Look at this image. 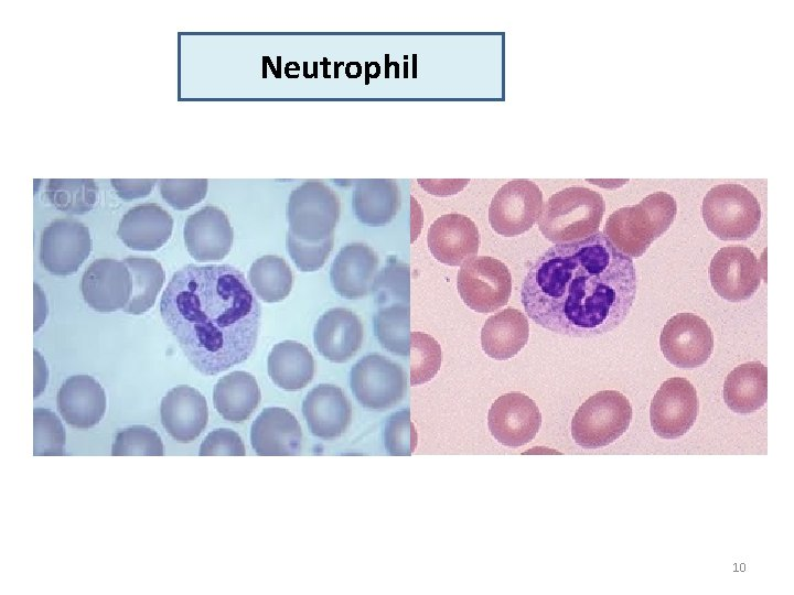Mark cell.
<instances>
[{
    "mask_svg": "<svg viewBox=\"0 0 794 595\" xmlns=\"http://www.w3.org/2000/svg\"><path fill=\"white\" fill-rule=\"evenodd\" d=\"M34 456H63L65 454V430L60 418L51 410H33Z\"/></svg>",
    "mask_w": 794,
    "mask_h": 595,
    "instance_id": "obj_36",
    "label": "cell"
},
{
    "mask_svg": "<svg viewBox=\"0 0 794 595\" xmlns=\"http://www.w3.org/2000/svg\"><path fill=\"white\" fill-rule=\"evenodd\" d=\"M363 324L358 315L345 307H333L316 321L313 339L318 351L332 363L353 358L363 343Z\"/></svg>",
    "mask_w": 794,
    "mask_h": 595,
    "instance_id": "obj_19",
    "label": "cell"
},
{
    "mask_svg": "<svg viewBox=\"0 0 794 595\" xmlns=\"http://www.w3.org/2000/svg\"><path fill=\"white\" fill-rule=\"evenodd\" d=\"M354 215L367 226L390 223L400 207V192L395 180L366 178L355 184L352 197Z\"/></svg>",
    "mask_w": 794,
    "mask_h": 595,
    "instance_id": "obj_27",
    "label": "cell"
},
{
    "mask_svg": "<svg viewBox=\"0 0 794 595\" xmlns=\"http://www.w3.org/2000/svg\"><path fill=\"white\" fill-rule=\"evenodd\" d=\"M528 336L526 315L517 309L507 307L485 321L481 331V345L489 357L506 360L524 348Z\"/></svg>",
    "mask_w": 794,
    "mask_h": 595,
    "instance_id": "obj_26",
    "label": "cell"
},
{
    "mask_svg": "<svg viewBox=\"0 0 794 595\" xmlns=\"http://www.w3.org/2000/svg\"><path fill=\"white\" fill-rule=\"evenodd\" d=\"M261 400L256 378L243 370L232 371L216 382L213 403L216 411L227 421L242 423L249 419Z\"/></svg>",
    "mask_w": 794,
    "mask_h": 595,
    "instance_id": "obj_28",
    "label": "cell"
},
{
    "mask_svg": "<svg viewBox=\"0 0 794 595\" xmlns=\"http://www.w3.org/2000/svg\"><path fill=\"white\" fill-rule=\"evenodd\" d=\"M267 369L277 387L287 391H297L312 381L315 363L307 346L296 340H283L271 348Z\"/></svg>",
    "mask_w": 794,
    "mask_h": 595,
    "instance_id": "obj_29",
    "label": "cell"
},
{
    "mask_svg": "<svg viewBox=\"0 0 794 595\" xmlns=\"http://www.w3.org/2000/svg\"><path fill=\"white\" fill-rule=\"evenodd\" d=\"M160 314L190 364L214 376L249 358L261 306L244 273L229 264H186L162 293Z\"/></svg>",
    "mask_w": 794,
    "mask_h": 595,
    "instance_id": "obj_2",
    "label": "cell"
},
{
    "mask_svg": "<svg viewBox=\"0 0 794 595\" xmlns=\"http://www.w3.org/2000/svg\"><path fill=\"white\" fill-rule=\"evenodd\" d=\"M457 286L468 307L479 313H491L507 304L512 275L502 261L480 256L461 266Z\"/></svg>",
    "mask_w": 794,
    "mask_h": 595,
    "instance_id": "obj_9",
    "label": "cell"
},
{
    "mask_svg": "<svg viewBox=\"0 0 794 595\" xmlns=\"http://www.w3.org/2000/svg\"><path fill=\"white\" fill-rule=\"evenodd\" d=\"M350 386L363 407L386 410L404 398L407 391V375L399 364L373 353L352 367Z\"/></svg>",
    "mask_w": 794,
    "mask_h": 595,
    "instance_id": "obj_8",
    "label": "cell"
},
{
    "mask_svg": "<svg viewBox=\"0 0 794 595\" xmlns=\"http://www.w3.org/2000/svg\"><path fill=\"white\" fill-rule=\"evenodd\" d=\"M706 227L721 240H744L759 228L761 207L745 186L723 183L710 188L702 201Z\"/></svg>",
    "mask_w": 794,
    "mask_h": 595,
    "instance_id": "obj_5",
    "label": "cell"
},
{
    "mask_svg": "<svg viewBox=\"0 0 794 595\" xmlns=\"http://www.w3.org/2000/svg\"><path fill=\"white\" fill-rule=\"evenodd\" d=\"M164 447L159 434L146 425H132L120 430L115 437L111 455L163 456Z\"/></svg>",
    "mask_w": 794,
    "mask_h": 595,
    "instance_id": "obj_38",
    "label": "cell"
},
{
    "mask_svg": "<svg viewBox=\"0 0 794 595\" xmlns=\"http://www.w3.org/2000/svg\"><path fill=\"white\" fill-rule=\"evenodd\" d=\"M677 213L675 198L662 191L640 203L614 210L605 221L603 234L630 258H639L673 224Z\"/></svg>",
    "mask_w": 794,
    "mask_h": 595,
    "instance_id": "obj_3",
    "label": "cell"
},
{
    "mask_svg": "<svg viewBox=\"0 0 794 595\" xmlns=\"http://www.w3.org/2000/svg\"><path fill=\"white\" fill-rule=\"evenodd\" d=\"M408 303L378 306L373 316L374 332L380 345L394 355L407 356L410 349Z\"/></svg>",
    "mask_w": 794,
    "mask_h": 595,
    "instance_id": "obj_33",
    "label": "cell"
},
{
    "mask_svg": "<svg viewBox=\"0 0 794 595\" xmlns=\"http://www.w3.org/2000/svg\"><path fill=\"white\" fill-rule=\"evenodd\" d=\"M633 261L602 231L547 249L521 289L529 318L552 333L593 337L618 327L636 296Z\"/></svg>",
    "mask_w": 794,
    "mask_h": 595,
    "instance_id": "obj_1",
    "label": "cell"
},
{
    "mask_svg": "<svg viewBox=\"0 0 794 595\" xmlns=\"http://www.w3.org/2000/svg\"><path fill=\"white\" fill-rule=\"evenodd\" d=\"M372 292L378 306L388 303L409 304V268L397 259L389 260L375 277Z\"/></svg>",
    "mask_w": 794,
    "mask_h": 595,
    "instance_id": "obj_37",
    "label": "cell"
},
{
    "mask_svg": "<svg viewBox=\"0 0 794 595\" xmlns=\"http://www.w3.org/2000/svg\"><path fill=\"white\" fill-rule=\"evenodd\" d=\"M699 411L695 387L686 378L666 379L654 394L650 407L651 426L666 440L678 439L694 425Z\"/></svg>",
    "mask_w": 794,
    "mask_h": 595,
    "instance_id": "obj_11",
    "label": "cell"
},
{
    "mask_svg": "<svg viewBox=\"0 0 794 595\" xmlns=\"http://www.w3.org/2000/svg\"><path fill=\"white\" fill-rule=\"evenodd\" d=\"M81 290L86 304L97 312L122 310L131 296L130 271L124 260L96 259L85 270Z\"/></svg>",
    "mask_w": 794,
    "mask_h": 595,
    "instance_id": "obj_16",
    "label": "cell"
},
{
    "mask_svg": "<svg viewBox=\"0 0 794 595\" xmlns=\"http://www.w3.org/2000/svg\"><path fill=\"white\" fill-rule=\"evenodd\" d=\"M758 259L742 246L719 249L709 264V279L715 292L730 302L751 298L759 289L761 277Z\"/></svg>",
    "mask_w": 794,
    "mask_h": 595,
    "instance_id": "obj_14",
    "label": "cell"
},
{
    "mask_svg": "<svg viewBox=\"0 0 794 595\" xmlns=\"http://www.w3.org/2000/svg\"><path fill=\"white\" fill-rule=\"evenodd\" d=\"M664 357L674 366H702L713 350V335L707 322L694 313H678L664 325L659 336Z\"/></svg>",
    "mask_w": 794,
    "mask_h": 595,
    "instance_id": "obj_12",
    "label": "cell"
},
{
    "mask_svg": "<svg viewBox=\"0 0 794 595\" xmlns=\"http://www.w3.org/2000/svg\"><path fill=\"white\" fill-rule=\"evenodd\" d=\"M162 198L174 209L184 210L198 204L207 194L206 178H162L159 183Z\"/></svg>",
    "mask_w": 794,
    "mask_h": 595,
    "instance_id": "obj_40",
    "label": "cell"
},
{
    "mask_svg": "<svg viewBox=\"0 0 794 595\" xmlns=\"http://www.w3.org/2000/svg\"><path fill=\"white\" fill-rule=\"evenodd\" d=\"M172 229L173 218L163 207L144 203L128 209L119 221L117 236L132 250L153 251L170 239Z\"/></svg>",
    "mask_w": 794,
    "mask_h": 595,
    "instance_id": "obj_25",
    "label": "cell"
},
{
    "mask_svg": "<svg viewBox=\"0 0 794 595\" xmlns=\"http://www.w3.org/2000/svg\"><path fill=\"white\" fill-rule=\"evenodd\" d=\"M722 397L727 407L736 413L758 411L768 399V368L761 361L737 366L726 377Z\"/></svg>",
    "mask_w": 794,
    "mask_h": 595,
    "instance_id": "obj_30",
    "label": "cell"
},
{
    "mask_svg": "<svg viewBox=\"0 0 794 595\" xmlns=\"http://www.w3.org/2000/svg\"><path fill=\"white\" fill-rule=\"evenodd\" d=\"M92 251L89 229L72 218H56L42 231L40 261L52 274L75 273Z\"/></svg>",
    "mask_w": 794,
    "mask_h": 595,
    "instance_id": "obj_13",
    "label": "cell"
},
{
    "mask_svg": "<svg viewBox=\"0 0 794 595\" xmlns=\"http://www.w3.org/2000/svg\"><path fill=\"white\" fill-rule=\"evenodd\" d=\"M427 242L438 261L457 267L476 257L480 234L471 218L451 213L440 216L430 225Z\"/></svg>",
    "mask_w": 794,
    "mask_h": 595,
    "instance_id": "obj_18",
    "label": "cell"
},
{
    "mask_svg": "<svg viewBox=\"0 0 794 595\" xmlns=\"http://www.w3.org/2000/svg\"><path fill=\"white\" fill-rule=\"evenodd\" d=\"M246 454L242 437L233 430L216 429L203 440L198 455L244 456Z\"/></svg>",
    "mask_w": 794,
    "mask_h": 595,
    "instance_id": "obj_42",
    "label": "cell"
},
{
    "mask_svg": "<svg viewBox=\"0 0 794 595\" xmlns=\"http://www.w3.org/2000/svg\"><path fill=\"white\" fill-rule=\"evenodd\" d=\"M379 259L366 244L345 245L335 256L330 280L334 291L348 300L363 299L372 292Z\"/></svg>",
    "mask_w": 794,
    "mask_h": 595,
    "instance_id": "obj_20",
    "label": "cell"
},
{
    "mask_svg": "<svg viewBox=\"0 0 794 595\" xmlns=\"http://www.w3.org/2000/svg\"><path fill=\"white\" fill-rule=\"evenodd\" d=\"M286 214L289 234L315 242L334 236L341 203L337 194L325 183L309 180L290 193Z\"/></svg>",
    "mask_w": 794,
    "mask_h": 595,
    "instance_id": "obj_6",
    "label": "cell"
},
{
    "mask_svg": "<svg viewBox=\"0 0 794 595\" xmlns=\"http://www.w3.org/2000/svg\"><path fill=\"white\" fill-rule=\"evenodd\" d=\"M487 425L492 436L506 447L529 443L541 425L540 411L533 399L521 392L500 396L491 405Z\"/></svg>",
    "mask_w": 794,
    "mask_h": 595,
    "instance_id": "obj_15",
    "label": "cell"
},
{
    "mask_svg": "<svg viewBox=\"0 0 794 595\" xmlns=\"http://www.w3.org/2000/svg\"><path fill=\"white\" fill-rule=\"evenodd\" d=\"M543 209V193L529 180L516 178L495 193L489 208L492 229L504 237L519 236L538 220Z\"/></svg>",
    "mask_w": 794,
    "mask_h": 595,
    "instance_id": "obj_10",
    "label": "cell"
},
{
    "mask_svg": "<svg viewBox=\"0 0 794 595\" xmlns=\"http://www.w3.org/2000/svg\"><path fill=\"white\" fill-rule=\"evenodd\" d=\"M384 444L393 456H409L417 446V432L409 409L393 413L384 426Z\"/></svg>",
    "mask_w": 794,
    "mask_h": 595,
    "instance_id": "obj_39",
    "label": "cell"
},
{
    "mask_svg": "<svg viewBox=\"0 0 794 595\" xmlns=\"http://www.w3.org/2000/svg\"><path fill=\"white\" fill-rule=\"evenodd\" d=\"M631 420L629 399L616 390H602L577 409L571 421V435L583 448L604 447L626 432Z\"/></svg>",
    "mask_w": 794,
    "mask_h": 595,
    "instance_id": "obj_7",
    "label": "cell"
},
{
    "mask_svg": "<svg viewBox=\"0 0 794 595\" xmlns=\"http://www.w3.org/2000/svg\"><path fill=\"white\" fill-rule=\"evenodd\" d=\"M106 393L92 376L68 377L60 387L56 403L64 421L75 429H89L99 423L106 411Z\"/></svg>",
    "mask_w": 794,
    "mask_h": 595,
    "instance_id": "obj_24",
    "label": "cell"
},
{
    "mask_svg": "<svg viewBox=\"0 0 794 595\" xmlns=\"http://www.w3.org/2000/svg\"><path fill=\"white\" fill-rule=\"evenodd\" d=\"M410 385L430 381L439 371L442 351L439 343L421 332L410 333Z\"/></svg>",
    "mask_w": 794,
    "mask_h": 595,
    "instance_id": "obj_35",
    "label": "cell"
},
{
    "mask_svg": "<svg viewBox=\"0 0 794 595\" xmlns=\"http://www.w3.org/2000/svg\"><path fill=\"white\" fill-rule=\"evenodd\" d=\"M127 264L132 282L131 296L124 312L139 315L150 310L165 280L161 263L153 258L127 257Z\"/></svg>",
    "mask_w": 794,
    "mask_h": 595,
    "instance_id": "obj_31",
    "label": "cell"
},
{
    "mask_svg": "<svg viewBox=\"0 0 794 595\" xmlns=\"http://www.w3.org/2000/svg\"><path fill=\"white\" fill-rule=\"evenodd\" d=\"M334 246V236L321 241L310 242L296 238L287 232V251L296 267L303 272H312L322 268Z\"/></svg>",
    "mask_w": 794,
    "mask_h": 595,
    "instance_id": "obj_41",
    "label": "cell"
},
{
    "mask_svg": "<svg viewBox=\"0 0 794 595\" xmlns=\"http://www.w3.org/2000/svg\"><path fill=\"white\" fill-rule=\"evenodd\" d=\"M302 413L314 436L333 440L341 436L350 426L352 404L340 387L321 383L305 396Z\"/></svg>",
    "mask_w": 794,
    "mask_h": 595,
    "instance_id": "obj_22",
    "label": "cell"
},
{
    "mask_svg": "<svg viewBox=\"0 0 794 595\" xmlns=\"http://www.w3.org/2000/svg\"><path fill=\"white\" fill-rule=\"evenodd\" d=\"M160 415L163 428L172 439L189 443L194 441L207 424V402L195 388L180 385L162 398Z\"/></svg>",
    "mask_w": 794,
    "mask_h": 595,
    "instance_id": "obj_21",
    "label": "cell"
},
{
    "mask_svg": "<svg viewBox=\"0 0 794 595\" xmlns=\"http://www.w3.org/2000/svg\"><path fill=\"white\" fill-rule=\"evenodd\" d=\"M248 278L257 296L268 303L285 300L293 285L289 264L276 255H265L256 259L250 266Z\"/></svg>",
    "mask_w": 794,
    "mask_h": 595,
    "instance_id": "obj_32",
    "label": "cell"
},
{
    "mask_svg": "<svg viewBox=\"0 0 794 595\" xmlns=\"http://www.w3.org/2000/svg\"><path fill=\"white\" fill-rule=\"evenodd\" d=\"M184 242L196 261H217L230 251L234 231L225 212L206 205L191 214L184 224Z\"/></svg>",
    "mask_w": 794,
    "mask_h": 595,
    "instance_id": "obj_17",
    "label": "cell"
},
{
    "mask_svg": "<svg viewBox=\"0 0 794 595\" xmlns=\"http://www.w3.org/2000/svg\"><path fill=\"white\" fill-rule=\"evenodd\" d=\"M250 443L259 456H293L301 452L302 431L288 409L270 407L253 422Z\"/></svg>",
    "mask_w": 794,
    "mask_h": 595,
    "instance_id": "obj_23",
    "label": "cell"
},
{
    "mask_svg": "<svg viewBox=\"0 0 794 595\" xmlns=\"http://www.w3.org/2000/svg\"><path fill=\"white\" fill-rule=\"evenodd\" d=\"M46 313L47 307L45 296L41 288L34 283V332L37 331L45 321Z\"/></svg>",
    "mask_w": 794,
    "mask_h": 595,
    "instance_id": "obj_44",
    "label": "cell"
},
{
    "mask_svg": "<svg viewBox=\"0 0 794 595\" xmlns=\"http://www.w3.org/2000/svg\"><path fill=\"white\" fill-rule=\"evenodd\" d=\"M45 194L56 209L82 215L93 209L98 187L93 178H50Z\"/></svg>",
    "mask_w": 794,
    "mask_h": 595,
    "instance_id": "obj_34",
    "label": "cell"
},
{
    "mask_svg": "<svg viewBox=\"0 0 794 595\" xmlns=\"http://www.w3.org/2000/svg\"><path fill=\"white\" fill-rule=\"evenodd\" d=\"M158 180L155 178H111L110 183L117 195L131 201L141 198L151 193Z\"/></svg>",
    "mask_w": 794,
    "mask_h": 595,
    "instance_id": "obj_43",
    "label": "cell"
},
{
    "mask_svg": "<svg viewBox=\"0 0 794 595\" xmlns=\"http://www.w3.org/2000/svg\"><path fill=\"white\" fill-rule=\"evenodd\" d=\"M604 210L600 193L583 186H570L549 197L537 220L538 227L556 245L576 242L599 231Z\"/></svg>",
    "mask_w": 794,
    "mask_h": 595,
    "instance_id": "obj_4",
    "label": "cell"
}]
</instances>
